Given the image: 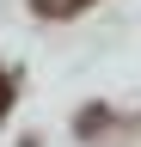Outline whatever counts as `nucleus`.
Masks as SVG:
<instances>
[{"instance_id": "1", "label": "nucleus", "mask_w": 141, "mask_h": 147, "mask_svg": "<svg viewBox=\"0 0 141 147\" xmlns=\"http://www.w3.org/2000/svg\"><path fill=\"white\" fill-rule=\"evenodd\" d=\"M43 18H67V12H80V6H92V0H31Z\"/></svg>"}, {"instance_id": "2", "label": "nucleus", "mask_w": 141, "mask_h": 147, "mask_svg": "<svg viewBox=\"0 0 141 147\" xmlns=\"http://www.w3.org/2000/svg\"><path fill=\"white\" fill-rule=\"evenodd\" d=\"M6 104H12V80H6V67H0V117H6Z\"/></svg>"}]
</instances>
